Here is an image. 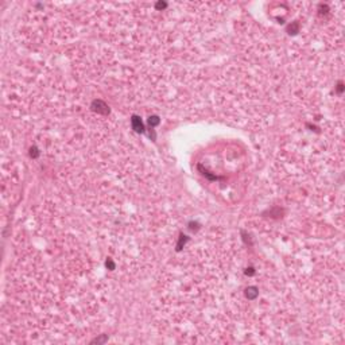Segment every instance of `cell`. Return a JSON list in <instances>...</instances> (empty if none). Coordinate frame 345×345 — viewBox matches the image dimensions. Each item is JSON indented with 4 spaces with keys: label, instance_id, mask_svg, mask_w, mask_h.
<instances>
[{
    "label": "cell",
    "instance_id": "1",
    "mask_svg": "<svg viewBox=\"0 0 345 345\" xmlns=\"http://www.w3.org/2000/svg\"><path fill=\"white\" fill-rule=\"evenodd\" d=\"M132 127H134V130H135L136 132H143V124L138 116H134V117H132Z\"/></svg>",
    "mask_w": 345,
    "mask_h": 345
},
{
    "label": "cell",
    "instance_id": "2",
    "mask_svg": "<svg viewBox=\"0 0 345 345\" xmlns=\"http://www.w3.org/2000/svg\"><path fill=\"white\" fill-rule=\"evenodd\" d=\"M148 123H150V126H156V124L159 123V119L156 117V116H152V117H150Z\"/></svg>",
    "mask_w": 345,
    "mask_h": 345
}]
</instances>
